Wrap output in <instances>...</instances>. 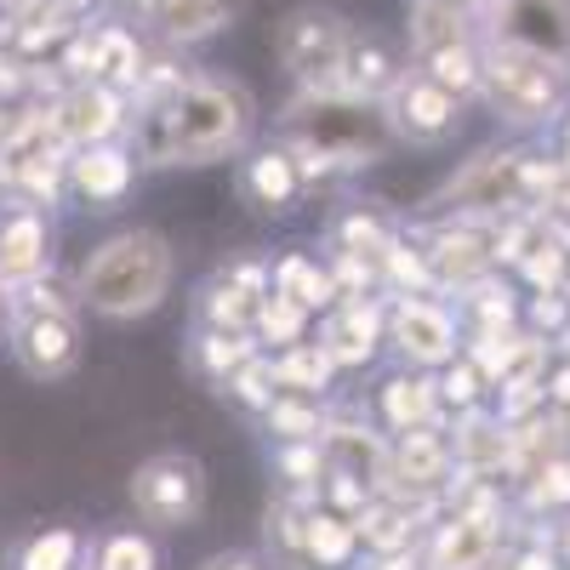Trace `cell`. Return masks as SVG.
Instances as JSON below:
<instances>
[{
	"instance_id": "6da1fadb",
	"label": "cell",
	"mask_w": 570,
	"mask_h": 570,
	"mask_svg": "<svg viewBox=\"0 0 570 570\" xmlns=\"http://www.w3.org/2000/svg\"><path fill=\"white\" fill-rule=\"evenodd\" d=\"M252 126H257V104L240 80L195 75L166 98H155V115L137 131V149L149 166H206L240 149Z\"/></svg>"
},
{
	"instance_id": "7a4b0ae2",
	"label": "cell",
	"mask_w": 570,
	"mask_h": 570,
	"mask_svg": "<svg viewBox=\"0 0 570 570\" xmlns=\"http://www.w3.org/2000/svg\"><path fill=\"white\" fill-rule=\"evenodd\" d=\"M166 292H171V246L155 228L115 234L75 274V297L104 320H137V314L160 308Z\"/></svg>"
},
{
	"instance_id": "3957f363",
	"label": "cell",
	"mask_w": 570,
	"mask_h": 570,
	"mask_svg": "<svg viewBox=\"0 0 570 570\" xmlns=\"http://www.w3.org/2000/svg\"><path fill=\"white\" fill-rule=\"evenodd\" d=\"M292 131L303 142V160L314 166H360V160H383L394 126L371 98L354 91H308L292 109Z\"/></svg>"
},
{
	"instance_id": "277c9868",
	"label": "cell",
	"mask_w": 570,
	"mask_h": 570,
	"mask_svg": "<svg viewBox=\"0 0 570 570\" xmlns=\"http://www.w3.org/2000/svg\"><path fill=\"white\" fill-rule=\"evenodd\" d=\"M480 91L491 98V109L513 126H542L564 109V91H570V69L531 52V46H513V40H491L480 52Z\"/></svg>"
},
{
	"instance_id": "5b68a950",
	"label": "cell",
	"mask_w": 570,
	"mask_h": 570,
	"mask_svg": "<svg viewBox=\"0 0 570 570\" xmlns=\"http://www.w3.org/2000/svg\"><path fill=\"white\" fill-rule=\"evenodd\" d=\"M348 18L331 12V7H297L285 12L274 29V52L279 63L292 69L308 91H337L343 86V58H348Z\"/></svg>"
},
{
	"instance_id": "8992f818",
	"label": "cell",
	"mask_w": 570,
	"mask_h": 570,
	"mask_svg": "<svg viewBox=\"0 0 570 570\" xmlns=\"http://www.w3.org/2000/svg\"><path fill=\"white\" fill-rule=\"evenodd\" d=\"M200 502H206V473L183 451H160L131 473V508H137L142 525H155V531L188 525V519L200 513Z\"/></svg>"
},
{
	"instance_id": "52a82bcc",
	"label": "cell",
	"mask_w": 570,
	"mask_h": 570,
	"mask_svg": "<svg viewBox=\"0 0 570 570\" xmlns=\"http://www.w3.org/2000/svg\"><path fill=\"white\" fill-rule=\"evenodd\" d=\"M7 348L35 383H58L80 365V325L69 308H12Z\"/></svg>"
},
{
	"instance_id": "ba28073f",
	"label": "cell",
	"mask_w": 570,
	"mask_h": 570,
	"mask_svg": "<svg viewBox=\"0 0 570 570\" xmlns=\"http://www.w3.org/2000/svg\"><path fill=\"white\" fill-rule=\"evenodd\" d=\"M120 126H126V98L109 80H80L52 109V131L63 142H75V149H86V142H115Z\"/></svg>"
},
{
	"instance_id": "9c48e42d",
	"label": "cell",
	"mask_w": 570,
	"mask_h": 570,
	"mask_svg": "<svg viewBox=\"0 0 570 570\" xmlns=\"http://www.w3.org/2000/svg\"><path fill=\"white\" fill-rule=\"evenodd\" d=\"M389 126L411 142H440L456 131V91H445L440 80H428L422 69L416 75H400V86L389 91Z\"/></svg>"
},
{
	"instance_id": "30bf717a",
	"label": "cell",
	"mask_w": 570,
	"mask_h": 570,
	"mask_svg": "<svg viewBox=\"0 0 570 570\" xmlns=\"http://www.w3.org/2000/svg\"><path fill=\"white\" fill-rule=\"evenodd\" d=\"M497 40L531 46L570 69V0H497Z\"/></svg>"
},
{
	"instance_id": "8fae6325",
	"label": "cell",
	"mask_w": 570,
	"mask_h": 570,
	"mask_svg": "<svg viewBox=\"0 0 570 570\" xmlns=\"http://www.w3.org/2000/svg\"><path fill=\"white\" fill-rule=\"evenodd\" d=\"M46 257H52V228L40 212L29 200L0 212V279L18 285L29 274H46Z\"/></svg>"
},
{
	"instance_id": "7c38bea8",
	"label": "cell",
	"mask_w": 570,
	"mask_h": 570,
	"mask_svg": "<svg viewBox=\"0 0 570 570\" xmlns=\"http://www.w3.org/2000/svg\"><path fill=\"white\" fill-rule=\"evenodd\" d=\"M246 12V0H142V18L166 40H212Z\"/></svg>"
},
{
	"instance_id": "4fadbf2b",
	"label": "cell",
	"mask_w": 570,
	"mask_h": 570,
	"mask_svg": "<svg viewBox=\"0 0 570 570\" xmlns=\"http://www.w3.org/2000/svg\"><path fill=\"white\" fill-rule=\"evenodd\" d=\"M69 188L91 206H115L131 188V155L115 149V142H86V149L69 155Z\"/></svg>"
},
{
	"instance_id": "5bb4252c",
	"label": "cell",
	"mask_w": 570,
	"mask_h": 570,
	"mask_svg": "<svg viewBox=\"0 0 570 570\" xmlns=\"http://www.w3.org/2000/svg\"><path fill=\"white\" fill-rule=\"evenodd\" d=\"M400 58H394V46L383 40V35H360L354 29V40H348V58H343V86L337 91H354V98H389V91L400 86Z\"/></svg>"
},
{
	"instance_id": "9a60e30c",
	"label": "cell",
	"mask_w": 570,
	"mask_h": 570,
	"mask_svg": "<svg viewBox=\"0 0 570 570\" xmlns=\"http://www.w3.org/2000/svg\"><path fill=\"white\" fill-rule=\"evenodd\" d=\"M394 337H400V348H405L411 360H422V365H440V360L456 354V331H451V320H445L434 303H400Z\"/></svg>"
},
{
	"instance_id": "2e32d148",
	"label": "cell",
	"mask_w": 570,
	"mask_h": 570,
	"mask_svg": "<svg viewBox=\"0 0 570 570\" xmlns=\"http://www.w3.org/2000/svg\"><path fill=\"white\" fill-rule=\"evenodd\" d=\"M468 18H473L468 0H411V46H416V58L434 52V46L468 40Z\"/></svg>"
},
{
	"instance_id": "e0dca14e",
	"label": "cell",
	"mask_w": 570,
	"mask_h": 570,
	"mask_svg": "<svg viewBox=\"0 0 570 570\" xmlns=\"http://www.w3.org/2000/svg\"><path fill=\"white\" fill-rule=\"evenodd\" d=\"M240 188H246V200L257 206V212H285L297 200V166H292V155H257V160H246V171H240Z\"/></svg>"
},
{
	"instance_id": "ac0fdd59",
	"label": "cell",
	"mask_w": 570,
	"mask_h": 570,
	"mask_svg": "<svg viewBox=\"0 0 570 570\" xmlns=\"http://www.w3.org/2000/svg\"><path fill=\"white\" fill-rule=\"evenodd\" d=\"M320 348L331 354V365H360V360H371V348H376V308L348 303L337 320H331V331H325Z\"/></svg>"
},
{
	"instance_id": "d6986e66",
	"label": "cell",
	"mask_w": 570,
	"mask_h": 570,
	"mask_svg": "<svg viewBox=\"0 0 570 570\" xmlns=\"http://www.w3.org/2000/svg\"><path fill=\"white\" fill-rule=\"evenodd\" d=\"M80 553H86L80 531H63V525L35 531L12 548V570H80Z\"/></svg>"
},
{
	"instance_id": "ffe728a7",
	"label": "cell",
	"mask_w": 570,
	"mask_h": 570,
	"mask_svg": "<svg viewBox=\"0 0 570 570\" xmlns=\"http://www.w3.org/2000/svg\"><path fill=\"white\" fill-rule=\"evenodd\" d=\"M428 80H440L445 91H456V98H468L473 86H480V52H473V40H456V46H434V52L416 58Z\"/></svg>"
},
{
	"instance_id": "44dd1931",
	"label": "cell",
	"mask_w": 570,
	"mask_h": 570,
	"mask_svg": "<svg viewBox=\"0 0 570 570\" xmlns=\"http://www.w3.org/2000/svg\"><path fill=\"white\" fill-rule=\"evenodd\" d=\"M348 553H354L348 519L314 513V519H308V559H314V570H337V564H348Z\"/></svg>"
},
{
	"instance_id": "7402d4cb",
	"label": "cell",
	"mask_w": 570,
	"mask_h": 570,
	"mask_svg": "<svg viewBox=\"0 0 570 570\" xmlns=\"http://www.w3.org/2000/svg\"><path fill=\"white\" fill-rule=\"evenodd\" d=\"M142 58H137V40L126 29H98V80L109 86H137Z\"/></svg>"
},
{
	"instance_id": "603a6c76",
	"label": "cell",
	"mask_w": 570,
	"mask_h": 570,
	"mask_svg": "<svg viewBox=\"0 0 570 570\" xmlns=\"http://www.w3.org/2000/svg\"><path fill=\"white\" fill-rule=\"evenodd\" d=\"M274 376L292 394H314V389H325V376H331V354L325 348H297L292 343V354H285L279 365H274Z\"/></svg>"
},
{
	"instance_id": "cb8c5ba5",
	"label": "cell",
	"mask_w": 570,
	"mask_h": 570,
	"mask_svg": "<svg viewBox=\"0 0 570 570\" xmlns=\"http://www.w3.org/2000/svg\"><path fill=\"white\" fill-rule=\"evenodd\" d=\"M240 360H252V343L240 337V331H206V337L195 343V365L206 371V376H228Z\"/></svg>"
},
{
	"instance_id": "d4e9b609",
	"label": "cell",
	"mask_w": 570,
	"mask_h": 570,
	"mask_svg": "<svg viewBox=\"0 0 570 570\" xmlns=\"http://www.w3.org/2000/svg\"><path fill=\"white\" fill-rule=\"evenodd\" d=\"M485 548H491V531L480 525V519H462V525H451L445 542H440V564L445 570H473L485 559Z\"/></svg>"
},
{
	"instance_id": "484cf974",
	"label": "cell",
	"mask_w": 570,
	"mask_h": 570,
	"mask_svg": "<svg viewBox=\"0 0 570 570\" xmlns=\"http://www.w3.org/2000/svg\"><path fill=\"white\" fill-rule=\"evenodd\" d=\"M223 383H228L234 400L252 405V411H268V405H274V365H268V360H240V365L223 376Z\"/></svg>"
},
{
	"instance_id": "4316f807",
	"label": "cell",
	"mask_w": 570,
	"mask_h": 570,
	"mask_svg": "<svg viewBox=\"0 0 570 570\" xmlns=\"http://www.w3.org/2000/svg\"><path fill=\"white\" fill-rule=\"evenodd\" d=\"M98 570H160V553H155V542H142L137 531H120V537L98 542Z\"/></svg>"
},
{
	"instance_id": "83f0119b",
	"label": "cell",
	"mask_w": 570,
	"mask_h": 570,
	"mask_svg": "<svg viewBox=\"0 0 570 570\" xmlns=\"http://www.w3.org/2000/svg\"><path fill=\"white\" fill-rule=\"evenodd\" d=\"M268 542H279V559L292 570H314V559H308V519H297L292 508L268 513Z\"/></svg>"
},
{
	"instance_id": "f1b7e54d",
	"label": "cell",
	"mask_w": 570,
	"mask_h": 570,
	"mask_svg": "<svg viewBox=\"0 0 570 570\" xmlns=\"http://www.w3.org/2000/svg\"><path fill=\"white\" fill-rule=\"evenodd\" d=\"M279 285H285V297L292 303H303V308H314V303H331V279L308 263V257H285L279 263Z\"/></svg>"
},
{
	"instance_id": "f546056e",
	"label": "cell",
	"mask_w": 570,
	"mask_h": 570,
	"mask_svg": "<svg viewBox=\"0 0 570 570\" xmlns=\"http://www.w3.org/2000/svg\"><path fill=\"white\" fill-rule=\"evenodd\" d=\"M331 456H337V468L354 473L360 485H371L376 473H383V451H376L371 440H360V434H337V440H331Z\"/></svg>"
},
{
	"instance_id": "4dcf8cb0",
	"label": "cell",
	"mask_w": 570,
	"mask_h": 570,
	"mask_svg": "<svg viewBox=\"0 0 570 570\" xmlns=\"http://www.w3.org/2000/svg\"><path fill=\"white\" fill-rule=\"evenodd\" d=\"M383 405H389V422L411 434V428L428 416V405H434V394H428V383H405V376H400V383H389Z\"/></svg>"
},
{
	"instance_id": "1f68e13d",
	"label": "cell",
	"mask_w": 570,
	"mask_h": 570,
	"mask_svg": "<svg viewBox=\"0 0 570 570\" xmlns=\"http://www.w3.org/2000/svg\"><path fill=\"white\" fill-rule=\"evenodd\" d=\"M303 320H308V308L303 303H292V297H274V303H263L257 308V325H263V337H274V343H297L303 337Z\"/></svg>"
},
{
	"instance_id": "d6a6232c",
	"label": "cell",
	"mask_w": 570,
	"mask_h": 570,
	"mask_svg": "<svg viewBox=\"0 0 570 570\" xmlns=\"http://www.w3.org/2000/svg\"><path fill=\"white\" fill-rule=\"evenodd\" d=\"M263 416H268L274 434H285V440H314L320 434V411L314 405H297V400H274Z\"/></svg>"
},
{
	"instance_id": "836d02e7",
	"label": "cell",
	"mask_w": 570,
	"mask_h": 570,
	"mask_svg": "<svg viewBox=\"0 0 570 570\" xmlns=\"http://www.w3.org/2000/svg\"><path fill=\"white\" fill-rule=\"evenodd\" d=\"M343 246H348V257H389V252H394L389 234L376 228L371 217H348V223H343Z\"/></svg>"
},
{
	"instance_id": "e575fe53",
	"label": "cell",
	"mask_w": 570,
	"mask_h": 570,
	"mask_svg": "<svg viewBox=\"0 0 570 570\" xmlns=\"http://www.w3.org/2000/svg\"><path fill=\"white\" fill-rule=\"evenodd\" d=\"M200 570H268L257 553H217V559H206Z\"/></svg>"
},
{
	"instance_id": "d590c367",
	"label": "cell",
	"mask_w": 570,
	"mask_h": 570,
	"mask_svg": "<svg viewBox=\"0 0 570 570\" xmlns=\"http://www.w3.org/2000/svg\"><path fill=\"white\" fill-rule=\"evenodd\" d=\"M279 468L297 473V480H308V473H320V456L314 451H279Z\"/></svg>"
},
{
	"instance_id": "8d00e7d4",
	"label": "cell",
	"mask_w": 570,
	"mask_h": 570,
	"mask_svg": "<svg viewBox=\"0 0 570 570\" xmlns=\"http://www.w3.org/2000/svg\"><path fill=\"white\" fill-rule=\"evenodd\" d=\"M473 389H480V376H473V371H468V365H462V371H451V376H445V394H451V400H473Z\"/></svg>"
},
{
	"instance_id": "74e56055",
	"label": "cell",
	"mask_w": 570,
	"mask_h": 570,
	"mask_svg": "<svg viewBox=\"0 0 570 570\" xmlns=\"http://www.w3.org/2000/svg\"><path fill=\"white\" fill-rule=\"evenodd\" d=\"M12 325V297H7V285H0V331Z\"/></svg>"
},
{
	"instance_id": "f35d334b",
	"label": "cell",
	"mask_w": 570,
	"mask_h": 570,
	"mask_svg": "<svg viewBox=\"0 0 570 570\" xmlns=\"http://www.w3.org/2000/svg\"><path fill=\"white\" fill-rule=\"evenodd\" d=\"M0 285H7V279H0Z\"/></svg>"
}]
</instances>
